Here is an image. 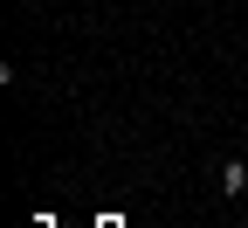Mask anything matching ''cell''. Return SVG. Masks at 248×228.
I'll return each instance as SVG.
<instances>
[{
    "instance_id": "obj_1",
    "label": "cell",
    "mask_w": 248,
    "mask_h": 228,
    "mask_svg": "<svg viewBox=\"0 0 248 228\" xmlns=\"http://www.w3.org/2000/svg\"><path fill=\"white\" fill-rule=\"evenodd\" d=\"M221 193H234V201L248 193V159H228V166H221Z\"/></svg>"
}]
</instances>
